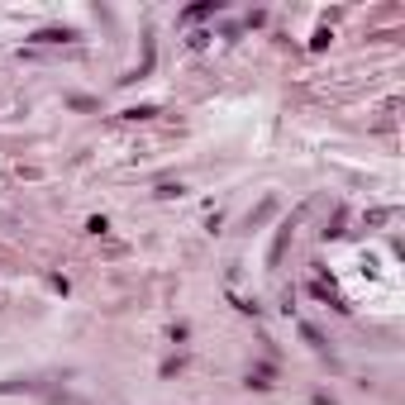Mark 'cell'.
<instances>
[{
	"mask_svg": "<svg viewBox=\"0 0 405 405\" xmlns=\"http://www.w3.org/2000/svg\"><path fill=\"white\" fill-rule=\"evenodd\" d=\"M157 115V105H134V110H125V120H153Z\"/></svg>",
	"mask_w": 405,
	"mask_h": 405,
	"instance_id": "cell-5",
	"label": "cell"
},
{
	"mask_svg": "<svg viewBox=\"0 0 405 405\" xmlns=\"http://www.w3.org/2000/svg\"><path fill=\"white\" fill-rule=\"evenodd\" d=\"M291 234H296V219H286V224L277 229V238H272V253H267V263H272V267L281 263V253H286V243H291Z\"/></svg>",
	"mask_w": 405,
	"mask_h": 405,
	"instance_id": "cell-1",
	"label": "cell"
},
{
	"mask_svg": "<svg viewBox=\"0 0 405 405\" xmlns=\"http://www.w3.org/2000/svg\"><path fill=\"white\" fill-rule=\"evenodd\" d=\"M272 210H277V201H263V205H258V210L248 215V229H258L263 219H272Z\"/></svg>",
	"mask_w": 405,
	"mask_h": 405,
	"instance_id": "cell-4",
	"label": "cell"
},
{
	"mask_svg": "<svg viewBox=\"0 0 405 405\" xmlns=\"http://www.w3.org/2000/svg\"><path fill=\"white\" fill-rule=\"evenodd\" d=\"M77 38V29H38L33 33V43H72Z\"/></svg>",
	"mask_w": 405,
	"mask_h": 405,
	"instance_id": "cell-2",
	"label": "cell"
},
{
	"mask_svg": "<svg viewBox=\"0 0 405 405\" xmlns=\"http://www.w3.org/2000/svg\"><path fill=\"white\" fill-rule=\"evenodd\" d=\"M210 15H219V0H205V5H191L182 19H210Z\"/></svg>",
	"mask_w": 405,
	"mask_h": 405,
	"instance_id": "cell-3",
	"label": "cell"
}]
</instances>
